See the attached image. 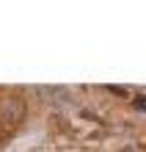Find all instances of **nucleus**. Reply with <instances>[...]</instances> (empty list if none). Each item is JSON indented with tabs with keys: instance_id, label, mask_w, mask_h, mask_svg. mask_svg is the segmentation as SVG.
Masks as SVG:
<instances>
[{
	"instance_id": "1",
	"label": "nucleus",
	"mask_w": 146,
	"mask_h": 152,
	"mask_svg": "<svg viewBox=\"0 0 146 152\" xmlns=\"http://www.w3.org/2000/svg\"><path fill=\"white\" fill-rule=\"evenodd\" d=\"M135 105H138L141 111H146V97H138V100H135Z\"/></svg>"
}]
</instances>
